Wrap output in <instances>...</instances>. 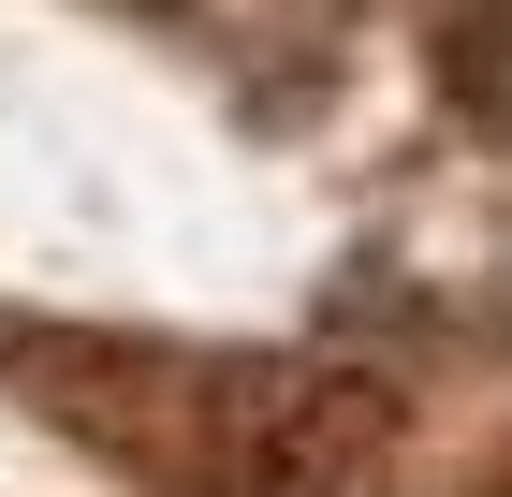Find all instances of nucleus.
I'll return each mask as SVG.
<instances>
[{"label": "nucleus", "mask_w": 512, "mask_h": 497, "mask_svg": "<svg viewBox=\"0 0 512 497\" xmlns=\"http://www.w3.org/2000/svg\"><path fill=\"white\" fill-rule=\"evenodd\" d=\"M381 454V395L366 381H308V366H249L205 395V468L235 497H352Z\"/></svg>", "instance_id": "1"}]
</instances>
